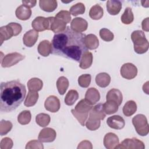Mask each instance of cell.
Segmentation results:
<instances>
[{"label": "cell", "instance_id": "d6986e66", "mask_svg": "<svg viewBox=\"0 0 149 149\" xmlns=\"http://www.w3.org/2000/svg\"><path fill=\"white\" fill-rule=\"evenodd\" d=\"M85 99L91 104L94 105L100 99V94L98 90L94 87L89 88L85 94Z\"/></svg>", "mask_w": 149, "mask_h": 149}, {"label": "cell", "instance_id": "5b68a950", "mask_svg": "<svg viewBox=\"0 0 149 149\" xmlns=\"http://www.w3.org/2000/svg\"><path fill=\"white\" fill-rule=\"evenodd\" d=\"M132 123L137 133L141 136H145L148 134L149 126L147 118L144 115L137 114L132 119Z\"/></svg>", "mask_w": 149, "mask_h": 149}, {"label": "cell", "instance_id": "d4e9b609", "mask_svg": "<svg viewBox=\"0 0 149 149\" xmlns=\"http://www.w3.org/2000/svg\"><path fill=\"white\" fill-rule=\"evenodd\" d=\"M93 54L89 51H86L83 53L80 61L79 66L83 69L89 68L93 63Z\"/></svg>", "mask_w": 149, "mask_h": 149}, {"label": "cell", "instance_id": "ee69618b", "mask_svg": "<svg viewBox=\"0 0 149 149\" xmlns=\"http://www.w3.org/2000/svg\"><path fill=\"white\" fill-rule=\"evenodd\" d=\"M25 148L26 149H43L44 146L42 142L39 140H33L27 143Z\"/></svg>", "mask_w": 149, "mask_h": 149}, {"label": "cell", "instance_id": "ab89813d", "mask_svg": "<svg viewBox=\"0 0 149 149\" xmlns=\"http://www.w3.org/2000/svg\"><path fill=\"white\" fill-rule=\"evenodd\" d=\"M13 125L9 120H5L2 119L0 122V134L1 136H3L9 132L12 128Z\"/></svg>", "mask_w": 149, "mask_h": 149}, {"label": "cell", "instance_id": "52a82bcc", "mask_svg": "<svg viewBox=\"0 0 149 149\" xmlns=\"http://www.w3.org/2000/svg\"><path fill=\"white\" fill-rule=\"evenodd\" d=\"M24 55H23L18 52L8 54L3 57V59L1 60V66L3 68L11 67L24 59Z\"/></svg>", "mask_w": 149, "mask_h": 149}, {"label": "cell", "instance_id": "ffe728a7", "mask_svg": "<svg viewBox=\"0 0 149 149\" xmlns=\"http://www.w3.org/2000/svg\"><path fill=\"white\" fill-rule=\"evenodd\" d=\"M108 12L111 15H118L122 9V3L119 1H108L106 5Z\"/></svg>", "mask_w": 149, "mask_h": 149}, {"label": "cell", "instance_id": "cb8c5ba5", "mask_svg": "<svg viewBox=\"0 0 149 149\" xmlns=\"http://www.w3.org/2000/svg\"><path fill=\"white\" fill-rule=\"evenodd\" d=\"M37 50L38 53L43 56H48L52 51L51 43L47 40H43L40 42L38 45Z\"/></svg>", "mask_w": 149, "mask_h": 149}, {"label": "cell", "instance_id": "8992f818", "mask_svg": "<svg viewBox=\"0 0 149 149\" xmlns=\"http://www.w3.org/2000/svg\"><path fill=\"white\" fill-rule=\"evenodd\" d=\"M144 148L145 145L144 143L135 137L125 139L115 147V148L124 149H144Z\"/></svg>", "mask_w": 149, "mask_h": 149}, {"label": "cell", "instance_id": "83f0119b", "mask_svg": "<svg viewBox=\"0 0 149 149\" xmlns=\"http://www.w3.org/2000/svg\"><path fill=\"white\" fill-rule=\"evenodd\" d=\"M122 110L123 114L126 116H130L136 112L137 104L133 100L128 101L124 105Z\"/></svg>", "mask_w": 149, "mask_h": 149}, {"label": "cell", "instance_id": "30bf717a", "mask_svg": "<svg viewBox=\"0 0 149 149\" xmlns=\"http://www.w3.org/2000/svg\"><path fill=\"white\" fill-rule=\"evenodd\" d=\"M56 136L55 130L51 127H45L39 133L38 139L42 143H51L54 141Z\"/></svg>", "mask_w": 149, "mask_h": 149}, {"label": "cell", "instance_id": "e575fe53", "mask_svg": "<svg viewBox=\"0 0 149 149\" xmlns=\"http://www.w3.org/2000/svg\"><path fill=\"white\" fill-rule=\"evenodd\" d=\"M101 120L98 119L97 118L92 117V116H89L88 119L86 121L85 125L90 130L94 131L97 130L100 127L101 125Z\"/></svg>", "mask_w": 149, "mask_h": 149}, {"label": "cell", "instance_id": "74e56055", "mask_svg": "<svg viewBox=\"0 0 149 149\" xmlns=\"http://www.w3.org/2000/svg\"><path fill=\"white\" fill-rule=\"evenodd\" d=\"M31 119V115L30 111L24 110L21 112L17 116L18 122L23 125H27L30 123Z\"/></svg>", "mask_w": 149, "mask_h": 149}, {"label": "cell", "instance_id": "5bb4252c", "mask_svg": "<svg viewBox=\"0 0 149 149\" xmlns=\"http://www.w3.org/2000/svg\"><path fill=\"white\" fill-rule=\"evenodd\" d=\"M38 37V31L35 30H30L27 31L23 36V44L27 47H33L37 41Z\"/></svg>", "mask_w": 149, "mask_h": 149}, {"label": "cell", "instance_id": "7dc6e473", "mask_svg": "<svg viewBox=\"0 0 149 149\" xmlns=\"http://www.w3.org/2000/svg\"><path fill=\"white\" fill-rule=\"evenodd\" d=\"M80 148L81 149H83V148L91 149L93 148V146L90 141L88 140H84L81 141L77 146V149H80Z\"/></svg>", "mask_w": 149, "mask_h": 149}, {"label": "cell", "instance_id": "2e32d148", "mask_svg": "<svg viewBox=\"0 0 149 149\" xmlns=\"http://www.w3.org/2000/svg\"><path fill=\"white\" fill-rule=\"evenodd\" d=\"M32 27L37 31H42L48 29V22L47 17L38 16L31 23Z\"/></svg>", "mask_w": 149, "mask_h": 149}, {"label": "cell", "instance_id": "3957f363", "mask_svg": "<svg viewBox=\"0 0 149 149\" xmlns=\"http://www.w3.org/2000/svg\"><path fill=\"white\" fill-rule=\"evenodd\" d=\"M92 108V104L86 99H82L77 104L74 109L71 110V112L81 125L84 126L88 118V112Z\"/></svg>", "mask_w": 149, "mask_h": 149}, {"label": "cell", "instance_id": "f1b7e54d", "mask_svg": "<svg viewBox=\"0 0 149 149\" xmlns=\"http://www.w3.org/2000/svg\"><path fill=\"white\" fill-rule=\"evenodd\" d=\"M103 14V9L99 4L93 6L89 11V16L93 20L100 19L102 17Z\"/></svg>", "mask_w": 149, "mask_h": 149}, {"label": "cell", "instance_id": "7c38bea8", "mask_svg": "<svg viewBox=\"0 0 149 149\" xmlns=\"http://www.w3.org/2000/svg\"><path fill=\"white\" fill-rule=\"evenodd\" d=\"M108 126L114 129L120 130L125 125V122L123 118L119 115H113L109 117L107 120Z\"/></svg>", "mask_w": 149, "mask_h": 149}, {"label": "cell", "instance_id": "ba28073f", "mask_svg": "<svg viewBox=\"0 0 149 149\" xmlns=\"http://www.w3.org/2000/svg\"><path fill=\"white\" fill-rule=\"evenodd\" d=\"M48 29L54 33L58 34L65 31L66 29V23L64 22L56 19L55 17H48Z\"/></svg>", "mask_w": 149, "mask_h": 149}, {"label": "cell", "instance_id": "4316f807", "mask_svg": "<svg viewBox=\"0 0 149 149\" xmlns=\"http://www.w3.org/2000/svg\"><path fill=\"white\" fill-rule=\"evenodd\" d=\"M111 82L110 76L105 72L98 74L95 77V83L100 87L105 88L107 87Z\"/></svg>", "mask_w": 149, "mask_h": 149}, {"label": "cell", "instance_id": "b9f144b4", "mask_svg": "<svg viewBox=\"0 0 149 149\" xmlns=\"http://www.w3.org/2000/svg\"><path fill=\"white\" fill-rule=\"evenodd\" d=\"M100 36L102 40L107 42L112 41L114 38L113 33L106 28L101 29L100 30Z\"/></svg>", "mask_w": 149, "mask_h": 149}, {"label": "cell", "instance_id": "bcb514c9", "mask_svg": "<svg viewBox=\"0 0 149 149\" xmlns=\"http://www.w3.org/2000/svg\"><path fill=\"white\" fill-rule=\"evenodd\" d=\"M13 29V31H14V34H15V36H17L18 34H19L22 30V26L17 23H14V22H12V23H8Z\"/></svg>", "mask_w": 149, "mask_h": 149}, {"label": "cell", "instance_id": "4fadbf2b", "mask_svg": "<svg viewBox=\"0 0 149 149\" xmlns=\"http://www.w3.org/2000/svg\"><path fill=\"white\" fill-rule=\"evenodd\" d=\"M88 27L87 22L82 17L74 18L70 23V28L77 33H82L86 31Z\"/></svg>", "mask_w": 149, "mask_h": 149}, {"label": "cell", "instance_id": "7bdbcfd3", "mask_svg": "<svg viewBox=\"0 0 149 149\" xmlns=\"http://www.w3.org/2000/svg\"><path fill=\"white\" fill-rule=\"evenodd\" d=\"M56 19L61 20L66 23H69L71 20L70 13L68 10H62L59 11L55 16Z\"/></svg>", "mask_w": 149, "mask_h": 149}, {"label": "cell", "instance_id": "836d02e7", "mask_svg": "<svg viewBox=\"0 0 149 149\" xmlns=\"http://www.w3.org/2000/svg\"><path fill=\"white\" fill-rule=\"evenodd\" d=\"M79 98V93L75 90H69L65 97V102L68 105H72Z\"/></svg>", "mask_w": 149, "mask_h": 149}, {"label": "cell", "instance_id": "681fc988", "mask_svg": "<svg viewBox=\"0 0 149 149\" xmlns=\"http://www.w3.org/2000/svg\"><path fill=\"white\" fill-rule=\"evenodd\" d=\"M22 3L23 5L29 6V8H33L34 6H36V3H37V1H22Z\"/></svg>", "mask_w": 149, "mask_h": 149}, {"label": "cell", "instance_id": "f546056e", "mask_svg": "<svg viewBox=\"0 0 149 149\" xmlns=\"http://www.w3.org/2000/svg\"><path fill=\"white\" fill-rule=\"evenodd\" d=\"M56 87L59 94L63 95L69 87L68 79L64 76L59 77L56 81Z\"/></svg>", "mask_w": 149, "mask_h": 149}, {"label": "cell", "instance_id": "60d3db41", "mask_svg": "<svg viewBox=\"0 0 149 149\" xmlns=\"http://www.w3.org/2000/svg\"><path fill=\"white\" fill-rule=\"evenodd\" d=\"M91 79V76L90 74H81L78 78L79 85L81 87L87 88L90 84Z\"/></svg>", "mask_w": 149, "mask_h": 149}, {"label": "cell", "instance_id": "e0dca14e", "mask_svg": "<svg viewBox=\"0 0 149 149\" xmlns=\"http://www.w3.org/2000/svg\"><path fill=\"white\" fill-rule=\"evenodd\" d=\"M16 16L20 20H26L29 19L31 15V10L30 8L24 5L18 6L15 12Z\"/></svg>", "mask_w": 149, "mask_h": 149}, {"label": "cell", "instance_id": "603a6c76", "mask_svg": "<svg viewBox=\"0 0 149 149\" xmlns=\"http://www.w3.org/2000/svg\"><path fill=\"white\" fill-rule=\"evenodd\" d=\"M84 44L87 49H95L99 46V41L97 36L93 34H89L85 36Z\"/></svg>", "mask_w": 149, "mask_h": 149}, {"label": "cell", "instance_id": "f6af8a7d", "mask_svg": "<svg viewBox=\"0 0 149 149\" xmlns=\"http://www.w3.org/2000/svg\"><path fill=\"white\" fill-rule=\"evenodd\" d=\"M13 145L12 140L9 137H5L2 139L0 143L1 149H10Z\"/></svg>", "mask_w": 149, "mask_h": 149}, {"label": "cell", "instance_id": "44dd1931", "mask_svg": "<svg viewBox=\"0 0 149 149\" xmlns=\"http://www.w3.org/2000/svg\"><path fill=\"white\" fill-rule=\"evenodd\" d=\"M13 36H15L14 31L12 27L9 24L0 28L1 45L2 44L4 41L10 39Z\"/></svg>", "mask_w": 149, "mask_h": 149}, {"label": "cell", "instance_id": "8fae6325", "mask_svg": "<svg viewBox=\"0 0 149 149\" xmlns=\"http://www.w3.org/2000/svg\"><path fill=\"white\" fill-rule=\"evenodd\" d=\"M45 108L51 112H56L59 111L61 104L58 98L55 95H50L45 101Z\"/></svg>", "mask_w": 149, "mask_h": 149}, {"label": "cell", "instance_id": "d590c367", "mask_svg": "<svg viewBox=\"0 0 149 149\" xmlns=\"http://www.w3.org/2000/svg\"><path fill=\"white\" fill-rule=\"evenodd\" d=\"M51 118L49 115L44 113L38 114L36 117V122L41 127H45L50 122Z\"/></svg>", "mask_w": 149, "mask_h": 149}, {"label": "cell", "instance_id": "7402d4cb", "mask_svg": "<svg viewBox=\"0 0 149 149\" xmlns=\"http://www.w3.org/2000/svg\"><path fill=\"white\" fill-rule=\"evenodd\" d=\"M39 5L42 10L52 12L57 8L58 3L55 0H40L39 1Z\"/></svg>", "mask_w": 149, "mask_h": 149}, {"label": "cell", "instance_id": "484cf974", "mask_svg": "<svg viewBox=\"0 0 149 149\" xmlns=\"http://www.w3.org/2000/svg\"><path fill=\"white\" fill-rule=\"evenodd\" d=\"M106 116L103 108V104H98L93 107L90 111L89 116H92L100 120H103Z\"/></svg>", "mask_w": 149, "mask_h": 149}, {"label": "cell", "instance_id": "f35d334b", "mask_svg": "<svg viewBox=\"0 0 149 149\" xmlns=\"http://www.w3.org/2000/svg\"><path fill=\"white\" fill-rule=\"evenodd\" d=\"M86 8L84 5L81 2H79L71 6L69 10V12L74 16H76L79 15H82L85 12Z\"/></svg>", "mask_w": 149, "mask_h": 149}, {"label": "cell", "instance_id": "ac0fdd59", "mask_svg": "<svg viewBox=\"0 0 149 149\" xmlns=\"http://www.w3.org/2000/svg\"><path fill=\"white\" fill-rule=\"evenodd\" d=\"M107 101H113L119 106L123 100V96L121 91L116 88H112L107 94Z\"/></svg>", "mask_w": 149, "mask_h": 149}, {"label": "cell", "instance_id": "c3c4849f", "mask_svg": "<svg viewBox=\"0 0 149 149\" xmlns=\"http://www.w3.org/2000/svg\"><path fill=\"white\" fill-rule=\"evenodd\" d=\"M148 17L144 19L141 23V26H142V29L144 31H148L149 28H148Z\"/></svg>", "mask_w": 149, "mask_h": 149}, {"label": "cell", "instance_id": "7a4b0ae2", "mask_svg": "<svg viewBox=\"0 0 149 149\" xmlns=\"http://www.w3.org/2000/svg\"><path fill=\"white\" fill-rule=\"evenodd\" d=\"M26 94L25 86L18 80L2 82L0 86V111L10 112L23 101Z\"/></svg>", "mask_w": 149, "mask_h": 149}, {"label": "cell", "instance_id": "1f68e13d", "mask_svg": "<svg viewBox=\"0 0 149 149\" xmlns=\"http://www.w3.org/2000/svg\"><path fill=\"white\" fill-rule=\"evenodd\" d=\"M38 97L39 95L37 91L29 90L24 101V105L27 107L34 106L37 102Z\"/></svg>", "mask_w": 149, "mask_h": 149}, {"label": "cell", "instance_id": "277c9868", "mask_svg": "<svg viewBox=\"0 0 149 149\" xmlns=\"http://www.w3.org/2000/svg\"><path fill=\"white\" fill-rule=\"evenodd\" d=\"M131 39L133 42L134 50L136 53L142 54L148 51L149 43L143 31L141 30L134 31L131 34Z\"/></svg>", "mask_w": 149, "mask_h": 149}, {"label": "cell", "instance_id": "d6a6232c", "mask_svg": "<svg viewBox=\"0 0 149 149\" xmlns=\"http://www.w3.org/2000/svg\"><path fill=\"white\" fill-rule=\"evenodd\" d=\"M119 105L113 101H107L103 104V108L105 113L107 115H111L118 111Z\"/></svg>", "mask_w": 149, "mask_h": 149}, {"label": "cell", "instance_id": "4dcf8cb0", "mask_svg": "<svg viewBox=\"0 0 149 149\" xmlns=\"http://www.w3.org/2000/svg\"><path fill=\"white\" fill-rule=\"evenodd\" d=\"M42 86L43 82L38 78H31L27 82V87L30 91H40L42 89Z\"/></svg>", "mask_w": 149, "mask_h": 149}, {"label": "cell", "instance_id": "8d00e7d4", "mask_svg": "<svg viewBox=\"0 0 149 149\" xmlns=\"http://www.w3.org/2000/svg\"><path fill=\"white\" fill-rule=\"evenodd\" d=\"M133 20L134 15L132 9L129 7L126 8L121 16L122 22L125 24H129L133 22Z\"/></svg>", "mask_w": 149, "mask_h": 149}, {"label": "cell", "instance_id": "6da1fadb", "mask_svg": "<svg viewBox=\"0 0 149 149\" xmlns=\"http://www.w3.org/2000/svg\"><path fill=\"white\" fill-rule=\"evenodd\" d=\"M85 36V34L76 32L68 26L65 31L54 36L51 53L80 62L83 53L87 51L84 44Z\"/></svg>", "mask_w": 149, "mask_h": 149}, {"label": "cell", "instance_id": "9a60e30c", "mask_svg": "<svg viewBox=\"0 0 149 149\" xmlns=\"http://www.w3.org/2000/svg\"><path fill=\"white\" fill-rule=\"evenodd\" d=\"M119 140L117 135L109 132L107 133L104 138V145L107 149H113L119 144Z\"/></svg>", "mask_w": 149, "mask_h": 149}, {"label": "cell", "instance_id": "9c48e42d", "mask_svg": "<svg viewBox=\"0 0 149 149\" xmlns=\"http://www.w3.org/2000/svg\"><path fill=\"white\" fill-rule=\"evenodd\" d=\"M120 74L126 79H133L137 74V69L133 63H126L120 68Z\"/></svg>", "mask_w": 149, "mask_h": 149}]
</instances>
